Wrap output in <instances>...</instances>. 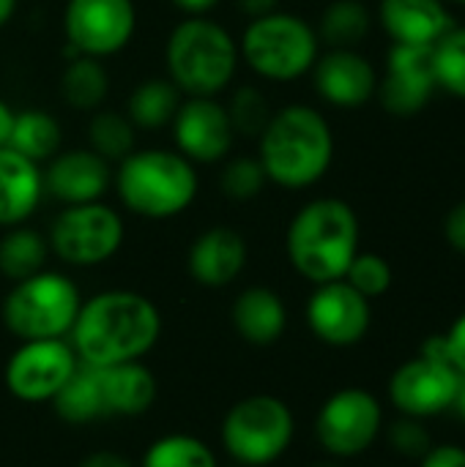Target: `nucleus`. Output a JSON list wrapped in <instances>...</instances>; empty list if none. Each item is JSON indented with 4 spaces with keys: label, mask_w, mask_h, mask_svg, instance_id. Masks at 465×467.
Listing matches in <instances>:
<instances>
[{
    "label": "nucleus",
    "mask_w": 465,
    "mask_h": 467,
    "mask_svg": "<svg viewBox=\"0 0 465 467\" xmlns=\"http://www.w3.org/2000/svg\"><path fill=\"white\" fill-rule=\"evenodd\" d=\"M373 16L362 0H334L321 14L318 38L332 49H356L359 41L367 38Z\"/></svg>",
    "instance_id": "obj_30"
},
{
    "label": "nucleus",
    "mask_w": 465,
    "mask_h": 467,
    "mask_svg": "<svg viewBox=\"0 0 465 467\" xmlns=\"http://www.w3.org/2000/svg\"><path fill=\"white\" fill-rule=\"evenodd\" d=\"M44 170V189L60 205L99 202L112 189V164L90 148H60Z\"/></svg>",
    "instance_id": "obj_17"
},
{
    "label": "nucleus",
    "mask_w": 465,
    "mask_h": 467,
    "mask_svg": "<svg viewBox=\"0 0 465 467\" xmlns=\"http://www.w3.org/2000/svg\"><path fill=\"white\" fill-rule=\"evenodd\" d=\"M381 427V402L365 389H343L321 405L315 419V438L326 454L351 460L375 443Z\"/></svg>",
    "instance_id": "obj_10"
},
{
    "label": "nucleus",
    "mask_w": 465,
    "mask_h": 467,
    "mask_svg": "<svg viewBox=\"0 0 465 467\" xmlns=\"http://www.w3.org/2000/svg\"><path fill=\"white\" fill-rule=\"evenodd\" d=\"M433 71L439 88L449 90L458 99H465V27L455 25L433 47Z\"/></svg>",
    "instance_id": "obj_34"
},
{
    "label": "nucleus",
    "mask_w": 465,
    "mask_h": 467,
    "mask_svg": "<svg viewBox=\"0 0 465 467\" xmlns=\"http://www.w3.org/2000/svg\"><path fill=\"white\" fill-rule=\"evenodd\" d=\"M370 298L356 293L345 279L315 285L307 301L310 331L332 348H354L370 331Z\"/></svg>",
    "instance_id": "obj_14"
},
{
    "label": "nucleus",
    "mask_w": 465,
    "mask_h": 467,
    "mask_svg": "<svg viewBox=\"0 0 465 467\" xmlns=\"http://www.w3.org/2000/svg\"><path fill=\"white\" fill-rule=\"evenodd\" d=\"M170 131L175 150L195 167L225 161L236 142L227 107L219 96H184Z\"/></svg>",
    "instance_id": "obj_13"
},
{
    "label": "nucleus",
    "mask_w": 465,
    "mask_h": 467,
    "mask_svg": "<svg viewBox=\"0 0 465 467\" xmlns=\"http://www.w3.org/2000/svg\"><path fill=\"white\" fill-rule=\"evenodd\" d=\"M52 402H55V413L66 424H90V421L107 419L101 380H99L96 367L79 364Z\"/></svg>",
    "instance_id": "obj_26"
},
{
    "label": "nucleus",
    "mask_w": 465,
    "mask_h": 467,
    "mask_svg": "<svg viewBox=\"0 0 465 467\" xmlns=\"http://www.w3.org/2000/svg\"><path fill=\"white\" fill-rule=\"evenodd\" d=\"M343 279L365 298H378L392 287V265L375 252H356Z\"/></svg>",
    "instance_id": "obj_35"
},
{
    "label": "nucleus",
    "mask_w": 465,
    "mask_h": 467,
    "mask_svg": "<svg viewBox=\"0 0 465 467\" xmlns=\"http://www.w3.org/2000/svg\"><path fill=\"white\" fill-rule=\"evenodd\" d=\"M241 63L238 41L211 16L181 19L164 44L167 79L184 96H219L236 79Z\"/></svg>",
    "instance_id": "obj_5"
},
{
    "label": "nucleus",
    "mask_w": 465,
    "mask_h": 467,
    "mask_svg": "<svg viewBox=\"0 0 465 467\" xmlns=\"http://www.w3.org/2000/svg\"><path fill=\"white\" fill-rule=\"evenodd\" d=\"M16 8H19V0H0V30L14 19Z\"/></svg>",
    "instance_id": "obj_44"
},
{
    "label": "nucleus",
    "mask_w": 465,
    "mask_h": 467,
    "mask_svg": "<svg viewBox=\"0 0 465 467\" xmlns=\"http://www.w3.org/2000/svg\"><path fill=\"white\" fill-rule=\"evenodd\" d=\"M452 410L458 413V419L465 424V378H460V386H458V394H455Z\"/></svg>",
    "instance_id": "obj_45"
},
{
    "label": "nucleus",
    "mask_w": 465,
    "mask_h": 467,
    "mask_svg": "<svg viewBox=\"0 0 465 467\" xmlns=\"http://www.w3.org/2000/svg\"><path fill=\"white\" fill-rule=\"evenodd\" d=\"M11 123H14V109L8 107V101H3V99H0V148H5V145H8Z\"/></svg>",
    "instance_id": "obj_43"
},
{
    "label": "nucleus",
    "mask_w": 465,
    "mask_h": 467,
    "mask_svg": "<svg viewBox=\"0 0 465 467\" xmlns=\"http://www.w3.org/2000/svg\"><path fill=\"white\" fill-rule=\"evenodd\" d=\"M104 394L107 416H143L156 402L159 386L148 367L140 361L96 367Z\"/></svg>",
    "instance_id": "obj_23"
},
{
    "label": "nucleus",
    "mask_w": 465,
    "mask_h": 467,
    "mask_svg": "<svg viewBox=\"0 0 465 467\" xmlns=\"http://www.w3.org/2000/svg\"><path fill=\"white\" fill-rule=\"evenodd\" d=\"M230 317H233L236 334L255 348H269V345L280 342L288 328L285 301L280 298V293H274L271 287H263V285L247 287L233 301Z\"/></svg>",
    "instance_id": "obj_22"
},
{
    "label": "nucleus",
    "mask_w": 465,
    "mask_h": 467,
    "mask_svg": "<svg viewBox=\"0 0 465 467\" xmlns=\"http://www.w3.org/2000/svg\"><path fill=\"white\" fill-rule=\"evenodd\" d=\"M269 178L258 156H236L225 159L219 172V189L233 202H252L263 194Z\"/></svg>",
    "instance_id": "obj_33"
},
{
    "label": "nucleus",
    "mask_w": 465,
    "mask_h": 467,
    "mask_svg": "<svg viewBox=\"0 0 465 467\" xmlns=\"http://www.w3.org/2000/svg\"><path fill=\"white\" fill-rule=\"evenodd\" d=\"M137 30L134 0H66L63 33L74 55L110 57L129 47Z\"/></svg>",
    "instance_id": "obj_11"
},
{
    "label": "nucleus",
    "mask_w": 465,
    "mask_h": 467,
    "mask_svg": "<svg viewBox=\"0 0 465 467\" xmlns=\"http://www.w3.org/2000/svg\"><path fill=\"white\" fill-rule=\"evenodd\" d=\"M312 467H340V465H334V462H321V465H312Z\"/></svg>",
    "instance_id": "obj_47"
},
{
    "label": "nucleus",
    "mask_w": 465,
    "mask_h": 467,
    "mask_svg": "<svg viewBox=\"0 0 465 467\" xmlns=\"http://www.w3.org/2000/svg\"><path fill=\"white\" fill-rule=\"evenodd\" d=\"M184 93L167 77H148L143 79L126 101L129 120L143 131H156L173 123Z\"/></svg>",
    "instance_id": "obj_25"
},
{
    "label": "nucleus",
    "mask_w": 465,
    "mask_h": 467,
    "mask_svg": "<svg viewBox=\"0 0 465 467\" xmlns=\"http://www.w3.org/2000/svg\"><path fill=\"white\" fill-rule=\"evenodd\" d=\"M378 19L395 44L411 47H436L455 27L444 0H381Z\"/></svg>",
    "instance_id": "obj_20"
},
{
    "label": "nucleus",
    "mask_w": 465,
    "mask_h": 467,
    "mask_svg": "<svg viewBox=\"0 0 465 467\" xmlns=\"http://www.w3.org/2000/svg\"><path fill=\"white\" fill-rule=\"evenodd\" d=\"M82 306L77 285L58 271H38L22 282H14L3 301L5 328L27 339H66L77 312Z\"/></svg>",
    "instance_id": "obj_7"
},
{
    "label": "nucleus",
    "mask_w": 465,
    "mask_h": 467,
    "mask_svg": "<svg viewBox=\"0 0 465 467\" xmlns=\"http://www.w3.org/2000/svg\"><path fill=\"white\" fill-rule=\"evenodd\" d=\"M447 5H465V0H444Z\"/></svg>",
    "instance_id": "obj_46"
},
{
    "label": "nucleus",
    "mask_w": 465,
    "mask_h": 467,
    "mask_svg": "<svg viewBox=\"0 0 465 467\" xmlns=\"http://www.w3.org/2000/svg\"><path fill=\"white\" fill-rule=\"evenodd\" d=\"M436 88L433 47L392 44L386 55V74L375 88L384 109L397 118L417 115L428 107Z\"/></svg>",
    "instance_id": "obj_16"
},
{
    "label": "nucleus",
    "mask_w": 465,
    "mask_h": 467,
    "mask_svg": "<svg viewBox=\"0 0 465 467\" xmlns=\"http://www.w3.org/2000/svg\"><path fill=\"white\" fill-rule=\"evenodd\" d=\"M88 148L110 164H121L132 150H137V126L126 112L99 107L88 120Z\"/></svg>",
    "instance_id": "obj_29"
},
{
    "label": "nucleus",
    "mask_w": 465,
    "mask_h": 467,
    "mask_svg": "<svg viewBox=\"0 0 465 467\" xmlns=\"http://www.w3.org/2000/svg\"><path fill=\"white\" fill-rule=\"evenodd\" d=\"M444 337H447V345H449V361H452L455 372L465 378V315H460L452 323V328Z\"/></svg>",
    "instance_id": "obj_39"
},
{
    "label": "nucleus",
    "mask_w": 465,
    "mask_h": 467,
    "mask_svg": "<svg viewBox=\"0 0 465 467\" xmlns=\"http://www.w3.org/2000/svg\"><path fill=\"white\" fill-rule=\"evenodd\" d=\"M318 96L340 109H356L375 96L378 74L373 63L356 49H329L312 66Z\"/></svg>",
    "instance_id": "obj_18"
},
{
    "label": "nucleus",
    "mask_w": 465,
    "mask_h": 467,
    "mask_svg": "<svg viewBox=\"0 0 465 467\" xmlns=\"http://www.w3.org/2000/svg\"><path fill=\"white\" fill-rule=\"evenodd\" d=\"M444 235H447V241H449V246H452L455 252L465 254V200H460V202L447 213Z\"/></svg>",
    "instance_id": "obj_38"
},
{
    "label": "nucleus",
    "mask_w": 465,
    "mask_h": 467,
    "mask_svg": "<svg viewBox=\"0 0 465 467\" xmlns=\"http://www.w3.org/2000/svg\"><path fill=\"white\" fill-rule=\"evenodd\" d=\"M49 244L47 235L27 224L8 227L0 238V274L11 282H22L47 268Z\"/></svg>",
    "instance_id": "obj_28"
},
{
    "label": "nucleus",
    "mask_w": 465,
    "mask_h": 467,
    "mask_svg": "<svg viewBox=\"0 0 465 467\" xmlns=\"http://www.w3.org/2000/svg\"><path fill=\"white\" fill-rule=\"evenodd\" d=\"M79 367L66 339H27L5 364V386L22 402H47L69 383Z\"/></svg>",
    "instance_id": "obj_12"
},
{
    "label": "nucleus",
    "mask_w": 465,
    "mask_h": 467,
    "mask_svg": "<svg viewBox=\"0 0 465 467\" xmlns=\"http://www.w3.org/2000/svg\"><path fill=\"white\" fill-rule=\"evenodd\" d=\"M296 421L291 408L271 394L238 400L222 421V446L238 467L277 462L293 443Z\"/></svg>",
    "instance_id": "obj_8"
},
{
    "label": "nucleus",
    "mask_w": 465,
    "mask_h": 467,
    "mask_svg": "<svg viewBox=\"0 0 465 467\" xmlns=\"http://www.w3.org/2000/svg\"><path fill=\"white\" fill-rule=\"evenodd\" d=\"M110 93V74L99 57L74 55L60 74V96L71 109L93 112L104 107Z\"/></svg>",
    "instance_id": "obj_27"
},
{
    "label": "nucleus",
    "mask_w": 465,
    "mask_h": 467,
    "mask_svg": "<svg viewBox=\"0 0 465 467\" xmlns=\"http://www.w3.org/2000/svg\"><path fill=\"white\" fill-rule=\"evenodd\" d=\"M79 467H134L123 454H118V451H93V454H88Z\"/></svg>",
    "instance_id": "obj_40"
},
{
    "label": "nucleus",
    "mask_w": 465,
    "mask_h": 467,
    "mask_svg": "<svg viewBox=\"0 0 465 467\" xmlns=\"http://www.w3.org/2000/svg\"><path fill=\"white\" fill-rule=\"evenodd\" d=\"M162 334V315L151 298L134 290H104L82 301L69 331V345L85 367L140 361Z\"/></svg>",
    "instance_id": "obj_1"
},
{
    "label": "nucleus",
    "mask_w": 465,
    "mask_h": 467,
    "mask_svg": "<svg viewBox=\"0 0 465 467\" xmlns=\"http://www.w3.org/2000/svg\"><path fill=\"white\" fill-rule=\"evenodd\" d=\"M258 159L269 183L282 189L315 186L334 161L329 120L310 104H288L271 115L258 137Z\"/></svg>",
    "instance_id": "obj_2"
},
{
    "label": "nucleus",
    "mask_w": 465,
    "mask_h": 467,
    "mask_svg": "<svg viewBox=\"0 0 465 467\" xmlns=\"http://www.w3.org/2000/svg\"><path fill=\"white\" fill-rule=\"evenodd\" d=\"M460 378L463 375H458L449 364L417 356L395 369L389 380V400L403 416L425 421L452 410Z\"/></svg>",
    "instance_id": "obj_15"
},
{
    "label": "nucleus",
    "mask_w": 465,
    "mask_h": 467,
    "mask_svg": "<svg viewBox=\"0 0 465 467\" xmlns=\"http://www.w3.org/2000/svg\"><path fill=\"white\" fill-rule=\"evenodd\" d=\"M419 467H465V449L455 443H444V446H433L422 460Z\"/></svg>",
    "instance_id": "obj_37"
},
{
    "label": "nucleus",
    "mask_w": 465,
    "mask_h": 467,
    "mask_svg": "<svg viewBox=\"0 0 465 467\" xmlns=\"http://www.w3.org/2000/svg\"><path fill=\"white\" fill-rule=\"evenodd\" d=\"M173 8L184 11L186 16H208V11H214L219 5V0H170Z\"/></svg>",
    "instance_id": "obj_42"
},
{
    "label": "nucleus",
    "mask_w": 465,
    "mask_h": 467,
    "mask_svg": "<svg viewBox=\"0 0 465 467\" xmlns=\"http://www.w3.org/2000/svg\"><path fill=\"white\" fill-rule=\"evenodd\" d=\"M389 443L400 457H408V460H422L433 449V438L428 427L422 424V419H411V416H403L400 421L392 424Z\"/></svg>",
    "instance_id": "obj_36"
},
{
    "label": "nucleus",
    "mask_w": 465,
    "mask_h": 467,
    "mask_svg": "<svg viewBox=\"0 0 465 467\" xmlns=\"http://www.w3.org/2000/svg\"><path fill=\"white\" fill-rule=\"evenodd\" d=\"M238 52L249 71L260 79L293 82L312 71L321 52V38L304 16L277 8L247 22Z\"/></svg>",
    "instance_id": "obj_6"
},
{
    "label": "nucleus",
    "mask_w": 465,
    "mask_h": 467,
    "mask_svg": "<svg viewBox=\"0 0 465 467\" xmlns=\"http://www.w3.org/2000/svg\"><path fill=\"white\" fill-rule=\"evenodd\" d=\"M247 257L249 249L244 235L233 227L217 224L203 230L192 241L186 254V268L197 285L217 290L233 285L241 276V271L247 268Z\"/></svg>",
    "instance_id": "obj_19"
},
{
    "label": "nucleus",
    "mask_w": 465,
    "mask_h": 467,
    "mask_svg": "<svg viewBox=\"0 0 465 467\" xmlns=\"http://www.w3.org/2000/svg\"><path fill=\"white\" fill-rule=\"evenodd\" d=\"M277 3L280 0H238L236 5L247 19H258V16H266L271 11H277Z\"/></svg>",
    "instance_id": "obj_41"
},
{
    "label": "nucleus",
    "mask_w": 465,
    "mask_h": 467,
    "mask_svg": "<svg viewBox=\"0 0 465 467\" xmlns=\"http://www.w3.org/2000/svg\"><path fill=\"white\" fill-rule=\"evenodd\" d=\"M288 260L299 276L312 285L345 276L359 252L356 211L337 197H321L299 208L285 235Z\"/></svg>",
    "instance_id": "obj_3"
},
{
    "label": "nucleus",
    "mask_w": 465,
    "mask_h": 467,
    "mask_svg": "<svg viewBox=\"0 0 465 467\" xmlns=\"http://www.w3.org/2000/svg\"><path fill=\"white\" fill-rule=\"evenodd\" d=\"M140 467H219L208 443L192 435H164L148 446Z\"/></svg>",
    "instance_id": "obj_31"
},
{
    "label": "nucleus",
    "mask_w": 465,
    "mask_h": 467,
    "mask_svg": "<svg viewBox=\"0 0 465 467\" xmlns=\"http://www.w3.org/2000/svg\"><path fill=\"white\" fill-rule=\"evenodd\" d=\"M44 170L41 164L25 159L14 148H0V227L25 224L41 205Z\"/></svg>",
    "instance_id": "obj_21"
},
{
    "label": "nucleus",
    "mask_w": 465,
    "mask_h": 467,
    "mask_svg": "<svg viewBox=\"0 0 465 467\" xmlns=\"http://www.w3.org/2000/svg\"><path fill=\"white\" fill-rule=\"evenodd\" d=\"M225 107H227V115H230L236 137L258 140L263 134L266 123L274 115V109L269 104V96L258 85H238Z\"/></svg>",
    "instance_id": "obj_32"
},
{
    "label": "nucleus",
    "mask_w": 465,
    "mask_h": 467,
    "mask_svg": "<svg viewBox=\"0 0 465 467\" xmlns=\"http://www.w3.org/2000/svg\"><path fill=\"white\" fill-rule=\"evenodd\" d=\"M8 148H14L25 159L44 167L63 148V129L58 118L47 109L30 107V109L14 112Z\"/></svg>",
    "instance_id": "obj_24"
},
{
    "label": "nucleus",
    "mask_w": 465,
    "mask_h": 467,
    "mask_svg": "<svg viewBox=\"0 0 465 467\" xmlns=\"http://www.w3.org/2000/svg\"><path fill=\"white\" fill-rule=\"evenodd\" d=\"M123 235L126 227L121 213L104 200H99L82 205H63L49 224L47 244L58 260L74 268H90L115 257L123 246Z\"/></svg>",
    "instance_id": "obj_9"
},
{
    "label": "nucleus",
    "mask_w": 465,
    "mask_h": 467,
    "mask_svg": "<svg viewBox=\"0 0 465 467\" xmlns=\"http://www.w3.org/2000/svg\"><path fill=\"white\" fill-rule=\"evenodd\" d=\"M112 189L126 211L162 222L184 213L197 200L200 175L175 148H140L115 164Z\"/></svg>",
    "instance_id": "obj_4"
},
{
    "label": "nucleus",
    "mask_w": 465,
    "mask_h": 467,
    "mask_svg": "<svg viewBox=\"0 0 465 467\" xmlns=\"http://www.w3.org/2000/svg\"><path fill=\"white\" fill-rule=\"evenodd\" d=\"M236 467H238V465H236Z\"/></svg>",
    "instance_id": "obj_48"
}]
</instances>
